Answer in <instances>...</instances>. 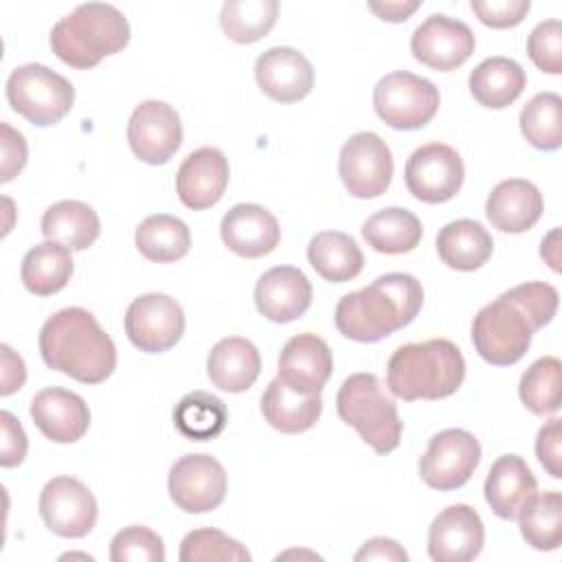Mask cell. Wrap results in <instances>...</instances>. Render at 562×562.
Instances as JSON below:
<instances>
[{
    "label": "cell",
    "mask_w": 562,
    "mask_h": 562,
    "mask_svg": "<svg viewBox=\"0 0 562 562\" xmlns=\"http://www.w3.org/2000/svg\"><path fill=\"white\" fill-rule=\"evenodd\" d=\"M31 419L46 439L72 443L88 432L90 408L81 395L61 386H48L33 395Z\"/></svg>",
    "instance_id": "20"
},
{
    "label": "cell",
    "mask_w": 562,
    "mask_h": 562,
    "mask_svg": "<svg viewBox=\"0 0 562 562\" xmlns=\"http://www.w3.org/2000/svg\"><path fill=\"white\" fill-rule=\"evenodd\" d=\"M112 562H162V538L143 525H130L121 529L110 542Z\"/></svg>",
    "instance_id": "41"
},
{
    "label": "cell",
    "mask_w": 562,
    "mask_h": 562,
    "mask_svg": "<svg viewBox=\"0 0 562 562\" xmlns=\"http://www.w3.org/2000/svg\"><path fill=\"white\" fill-rule=\"evenodd\" d=\"M560 446H562V426H560V419L553 417L538 430V437H536V457L553 479L562 476Z\"/></svg>",
    "instance_id": "44"
},
{
    "label": "cell",
    "mask_w": 562,
    "mask_h": 562,
    "mask_svg": "<svg viewBox=\"0 0 562 562\" xmlns=\"http://www.w3.org/2000/svg\"><path fill=\"white\" fill-rule=\"evenodd\" d=\"M2 386H0V395L7 397L11 393H15L18 389H22L24 380H26V369H24V360L9 347L2 345Z\"/></svg>",
    "instance_id": "47"
},
{
    "label": "cell",
    "mask_w": 562,
    "mask_h": 562,
    "mask_svg": "<svg viewBox=\"0 0 562 562\" xmlns=\"http://www.w3.org/2000/svg\"><path fill=\"white\" fill-rule=\"evenodd\" d=\"M97 498L79 479L55 476L40 494L44 525L61 538H83L97 522Z\"/></svg>",
    "instance_id": "14"
},
{
    "label": "cell",
    "mask_w": 562,
    "mask_h": 562,
    "mask_svg": "<svg viewBox=\"0 0 562 562\" xmlns=\"http://www.w3.org/2000/svg\"><path fill=\"white\" fill-rule=\"evenodd\" d=\"M520 132L529 145L555 151L562 145V99L555 92H540L520 112Z\"/></svg>",
    "instance_id": "38"
},
{
    "label": "cell",
    "mask_w": 562,
    "mask_h": 562,
    "mask_svg": "<svg viewBox=\"0 0 562 562\" xmlns=\"http://www.w3.org/2000/svg\"><path fill=\"white\" fill-rule=\"evenodd\" d=\"M2 422V452H0V465L2 468H13L20 465L26 457L29 450V439L22 428V424L15 419L13 413L2 411L0 413Z\"/></svg>",
    "instance_id": "45"
},
{
    "label": "cell",
    "mask_w": 562,
    "mask_h": 562,
    "mask_svg": "<svg viewBox=\"0 0 562 562\" xmlns=\"http://www.w3.org/2000/svg\"><path fill=\"white\" fill-rule=\"evenodd\" d=\"M472 29L443 13L428 15L411 35V53L432 70H454L474 53Z\"/></svg>",
    "instance_id": "15"
},
{
    "label": "cell",
    "mask_w": 562,
    "mask_h": 562,
    "mask_svg": "<svg viewBox=\"0 0 562 562\" xmlns=\"http://www.w3.org/2000/svg\"><path fill=\"white\" fill-rule=\"evenodd\" d=\"M228 422L226 404L206 391L187 393L173 408V424L178 432L191 441L215 439Z\"/></svg>",
    "instance_id": "36"
},
{
    "label": "cell",
    "mask_w": 562,
    "mask_h": 562,
    "mask_svg": "<svg viewBox=\"0 0 562 562\" xmlns=\"http://www.w3.org/2000/svg\"><path fill=\"white\" fill-rule=\"evenodd\" d=\"M127 143L136 158L147 165L167 162L182 143L178 112L165 101H143L134 108L127 123Z\"/></svg>",
    "instance_id": "16"
},
{
    "label": "cell",
    "mask_w": 562,
    "mask_h": 562,
    "mask_svg": "<svg viewBox=\"0 0 562 562\" xmlns=\"http://www.w3.org/2000/svg\"><path fill=\"white\" fill-rule=\"evenodd\" d=\"M479 461V439L463 428H446L430 437L419 457V476L432 490H457L470 481Z\"/></svg>",
    "instance_id": "9"
},
{
    "label": "cell",
    "mask_w": 562,
    "mask_h": 562,
    "mask_svg": "<svg viewBox=\"0 0 562 562\" xmlns=\"http://www.w3.org/2000/svg\"><path fill=\"white\" fill-rule=\"evenodd\" d=\"M439 90L432 81L408 70L384 75L373 88L375 114L393 130H419L439 110Z\"/></svg>",
    "instance_id": "8"
},
{
    "label": "cell",
    "mask_w": 562,
    "mask_h": 562,
    "mask_svg": "<svg viewBox=\"0 0 562 562\" xmlns=\"http://www.w3.org/2000/svg\"><path fill=\"white\" fill-rule=\"evenodd\" d=\"M336 411L378 454H389L400 446L402 419L395 402L382 391L378 375L351 373L338 389Z\"/></svg>",
    "instance_id": "6"
},
{
    "label": "cell",
    "mask_w": 562,
    "mask_h": 562,
    "mask_svg": "<svg viewBox=\"0 0 562 562\" xmlns=\"http://www.w3.org/2000/svg\"><path fill=\"white\" fill-rule=\"evenodd\" d=\"M529 59L549 75L562 72V24L560 20H544L533 26L527 37Z\"/></svg>",
    "instance_id": "42"
},
{
    "label": "cell",
    "mask_w": 562,
    "mask_h": 562,
    "mask_svg": "<svg viewBox=\"0 0 562 562\" xmlns=\"http://www.w3.org/2000/svg\"><path fill=\"white\" fill-rule=\"evenodd\" d=\"M463 378V353L448 338L402 345L386 364V386L404 402L450 397L459 391Z\"/></svg>",
    "instance_id": "4"
},
{
    "label": "cell",
    "mask_w": 562,
    "mask_h": 562,
    "mask_svg": "<svg viewBox=\"0 0 562 562\" xmlns=\"http://www.w3.org/2000/svg\"><path fill=\"white\" fill-rule=\"evenodd\" d=\"M558 312V290L544 281H527L483 305L472 321L476 353L494 364H516L529 349L533 331Z\"/></svg>",
    "instance_id": "1"
},
{
    "label": "cell",
    "mask_w": 562,
    "mask_h": 562,
    "mask_svg": "<svg viewBox=\"0 0 562 562\" xmlns=\"http://www.w3.org/2000/svg\"><path fill=\"white\" fill-rule=\"evenodd\" d=\"M279 15L277 0H228L220 11V26L228 40L252 44L270 33Z\"/></svg>",
    "instance_id": "37"
},
{
    "label": "cell",
    "mask_w": 562,
    "mask_h": 562,
    "mask_svg": "<svg viewBox=\"0 0 562 562\" xmlns=\"http://www.w3.org/2000/svg\"><path fill=\"white\" fill-rule=\"evenodd\" d=\"M42 233L68 250H86L101 233L97 211L81 200H59L42 215Z\"/></svg>",
    "instance_id": "30"
},
{
    "label": "cell",
    "mask_w": 562,
    "mask_h": 562,
    "mask_svg": "<svg viewBox=\"0 0 562 562\" xmlns=\"http://www.w3.org/2000/svg\"><path fill=\"white\" fill-rule=\"evenodd\" d=\"M222 241L239 257L257 259L272 252L281 241L277 217L261 204H235L220 224Z\"/></svg>",
    "instance_id": "22"
},
{
    "label": "cell",
    "mask_w": 562,
    "mask_h": 562,
    "mask_svg": "<svg viewBox=\"0 0 562 562\" xmlns=\"http://www.w3.org/2000/svg\"><path fill=\"white\" fill-rule=\"evenodd\" d=\"M228 184V160L217 147L191 151L176 173V193L187 209L204 211L217 204Z\"/></svg>",
    "instance_id": "21"
},
{
    "label": "cell",
    "mask_w": 562,
    "mask_h": 562,
    "mask_svg": "<svg viewBox=\"0 0 562 562\" xmlns=\"http://www.w3.org/2000/svg\"><path fill=\"white\" fill-rule=\"evenodd\" d=\"M544 200L538 187L522 178L498 182L485 202V215L501 233H525L542 215Z\"/></svg>",
    "instance_id": "24"
},
{
    "label": "cell",
    "mask_w": 562,
    "mask_h": 562,
    "mask_svg": "<svg viewBox=\"0 0 562 562\" xmlns=\"http://www.w3.org/2000/svg\"><path fill=\"white\" fill-rule=\"evenodd\" d=\"M334 369L327 342L316 334L292 336L279 353V375L301 395H318Z\"/></svg>",
    "instance_id": "19"
},
{
    "label": "cell",
    "mask_w": 562,
    "mask_h": 562,
    "mask_svg": "<svg viewBox=\"0 0 562 562\" xmlns=\"http://www.w3.org/2000/svg\"><path fill=\"white\" fill-rule=\"evenodd\" d=\"M360 560H389V562H406L408 553L400 547V542L391 538H371L362 544V549L353 555Z\"/></svg>",
    "instance_id": "48"
},
{
    "label": "cell",
    "mask_w": 562,
    "mask_h": 562,
    "mask_svg": "<svg viewBox=\"0 0 562 562\" xmlns=\"http://www.w3.org/2000/svg\"><path fill=\"white\" fill-rule=\"evenodd\" d=\"M255 305L272 323L296 321L312 305V283L294 266H274L257 281Z\"/></svg>",
    "instance_id": "23"
},
{
    "label": "cell",
    "mask_w": 562,
    "mask_h": 562,
    "mask_svg": "<svg viewBox=\"0 0 562 562\" xmlns=\"http://www.w3.org/2000/svg\"><path fill=\"white\" fill-rule=\"evenodd\" d=\"M483 542V520L463 503L439 512L428 529V555L435 562H470L481 553Z\"/></svg>",
    "instance_id": "17"
},
{
    "label": "cell",
    "mask_w": 562,
    "mask_h": 562,
    "mask_svg": "<svg viewBox=\"0 0 562 562\" xmlns=\"http://www.w3.org/2000/svg\"><path fill=\"white\" fill-rule=\"evenodd\" d=\"M50 48L68 66L88 70L130 42L127 18L108 2H83L50 29Z\"/></svg>",
    "instance_id": "5"
},
{
    "label": "cell",
    "mask_w": 562,
    "mask_h": 562,
    "mask_svg": "<svg viewBox=\"0 0 562 562\" xmlns=\"http://www.w3.org/2000/svg\"><path fill=\"white\" fill-rule=\"evenodd\" d=\"M345 189L360 200L382 195L393 178V156L375 132H358L345 140L338 156Z\"/></svg>",
    "instance_id": "10"
},
{
    "label": "cell",
    "mask_w": 562,
    "mask_h": 562,
    "mask_svg": "<svg viewBox=\"0 0 562 562\" xmlns=\"http://www.w3.org/2000/svg\"><path fill=\"white\" fill-rule=\"evenodd\" d=\"M7 101L13 112L37 127L59 123L75 103L72 83L42 64H24L7 79Z\"/></svg>",
    "instance_id": "7"
},
{
    "label": "cell",
    "mask_w": 562,
    "mask_h": 562,
    "mask_svg": "<svg viewBox=\"0 0 562 562\" xmlns=\"http://www.w3.org/2000/svg\"><path fill=\"white\" fill-rule=\"evenodd\" d=\"M255 79L263 94L279 103H296L314 88L310 59L290 46H272L255 61Z\"/></svg>",
    "instance_id": "18"
},
{
    "label": "cell",
    "mask_w": 562,
    "mask_h": 562,
    "mask_svg": "<svg viewBox=\"0 0 562 562\" xmlns=\"http://www.w3.org/2000/svg\"><path fill=\"white\" fill-rule=\"evenodd\" d=\"M224 465L211 454H184L169 470V496L187 514H206L226 496Z\"/></svg>",
    "instance_id": "13"
},
{
    "label": "cell",
    "mask_w": 562,
    "mask_h": 562,
    "mask_svg": "<svg viewBox=\"0 0 562 562\" xmlns=\"http://www.w3.org/2000/svg\"><path fill=\"white\" fill-rule=\"evenodd\" d=\"M123 327L136 349L145 353H162L182 338L184 312L169 294L149 292L127 305Z\"/></svg>",
    "instance_id": "12"
},
{
    "label": "cell",
    "mask_w": 562,
    "mask_h": 562,
    "mask_svg": "<svg viewBox=\"0 0 562 562\" xmlns=\"http://www.w3.org/2000/svg\"><path fill=\"white\" fill-rule=\"evenodd\" d=\"M492 250L494 239L476 220H454L437 233L439 259L452 270L472 272L492 257Z\"/></svg>",
    "instance_id": "28"
},
{
    "label": "cell",
    "mask_w": 562,
    "mask_h": 562,
    "mask_svg": "<svg viewBox=\"0 0 562 562\" xmlns=\"http://www.w3.org/2000/svg\"><path fill=\"white\" fill-rule=\"evenodd\" d=\"M46 367L83 384H99L116 369V347L99 321L83 307H64L40 331Z\"/></svg>",
    "instance_id": "3"
},
{
    "label": "cell",
    "mask_w": 562,
    "mask_h": 562,
    "mask_svg": "<svg viewBox=\"0 0 562 562\" xmlns=\"http://www.w3.org/2000/svg\"><path fill=\"white\" fill-rule=\"evenodd\" d=\"M527 75L522 66L509 57L483 59L468 79L470 94L483 108L503 110L512 105L525 90Z\"/></svg>",
    "instance_id": "29"
},
{
    "label": "cell",
    "mask_w": 562,
    "mask_h": 562,
    "mask_svg": "<svg viewBox=\"0 0 562 562\" xmlns=\"http://www.w3.org/2000/svg\"><path fill=\"white\" fill-rule=\"evenodd\" d=\"M562 364L553 356L538 358L520 378L518 395L522 404L538 417L558 413L560 408Z\"/></svg>",
    "instance_id": "39"
},
{
    "label": "cell",
    "mask_w": 562,
    "mask_h": 562,
    "mask_svg": "<svg viewBox=\"0 0 562 562\" xmlns=\"http://www.w3.org/2000/svg\"><path fill=\"white\" fill-rule=\"evenodd\" d=\"M323 411V400L318 395H301L292 391L281 378L268 382L261 395V415L279 432L299 435L310 430Z\"/></svg>",
    "instance_id": "27"
},
{
    "label": "cell",
    "mask_w": 562,
    "mask_h": 562,
    "mask_svg": "<svg viewBox=\"0 0 562 562\" xmlns=\"http://www.w3.org/2000/svg\"><path fill=\"white\" fill-rule=\"evenodd\" d=\"M307 261L325 281L347 283L362 272L364 255L347 233L321 231L307 244Z\"/></svg>",
    "instance_id": "31"
},
{
    "label": "cell",
    "mask_w": 562,
    "mask_h": 562,
    "mask_svg": "<svg viewBox=\"0 0 562 562\" xmlns=\"http://www.w3.org/2000/svg\"><path fill=\"white\" fill-rule=\"evenodd\" d=\"M463 160L457 149L446 143H428L417 147L404 167V182L413 198L426 204L452 200L463 184Z\"/></svg>",
    "instance_id": "11"
},
{
    "label": "cell",
    "mask_w": 562,
    "mask_h": 562,
    "mask_svg": "<svg viewBox=\"0 0 562 562\" xmlns=\"http://www.w3.org/2000/svg\"><path fill=\"white\" fill-rule=\"evenodd\" d=\"M2 182H9L13 176H18L22 171V167L26 165V140L24 136L13 130L9 123H2Z\"/></svg>",
    "instance_id": "46"
},
{
    "label": "cell",
    "mask_w": 562,
    "mask_h": 562,
    "mask_svg": "<svg viewBox=\"0 0 562 562\" xmlns=\"http://www.w3.org/2000/svg\"><path fill=\"white\" fill-rule=\"evenodd\" d=\"M422 2L417 0H395V2H369V11H373L380 20H386V22H404L408 20L411 13H415L419 9Z\"/></svg>",
    "instance_id": "49"
},
{
    "label": "cell",
    "mask_w": 562,
    "mask_h": 562,
    "mask_svg": "<svg viewBox=\"0 0 562 562\" xmlns=\"http://www.w3.org/2000/svg\"><path fill=\"white\" fill-rule=\"evenodd\" d=\"M483 492L487 505L498 518L514 520L538 492V481L522 457L503 454L492 463Z\"/></svg>",
    "instance_id": "25"
},
{
    "label": "cell",
    "mask_w": 562,
    "mask_h": 562,
    "mask_svg": "<svg viewBox=\"0 0 562 562\" xmlns=\"http://www.w3.org/2000/svg\"><path fill=\"white\" fill-rule=\"evenodd\" d=\"M424 303L422 283L406 272H386L345 294L334 312L336 329L356 342H378L415 321Z\"/></svg>",
    "instance_id": "2"
},
{
    "label": "cell",
    "mask_w": 562,
    "mask_h": 562,
    "mask_svg": "<svg viewBox=\"0 0 562 562\" xmlns=\"http://www.w3.org/2000/svg\"><path fill=\"white\" fill-rule=\"evenodd\" d=\"M476 18L492 29H509L522 22V18L529 13L531 2L529 0H472L470 2Z\"/></svg>",
    "instance_id": "43"
},
{
    "label": "cell",
    "mask_w": 562,
    "mask_h": 562,
    "mask_svg": "<svg viewBox=\"0 0 562 562\" xmlns=\"http://www.w3.org/2000/svg\"><path fill=\"white\" fill-rule=\"evenodd\" d=\"M72 250L57 241L35 244L22 259L20 279L35 296H50L66 288L72 277Z\"/></svg>",
    "instance_id": "32"
},
{
    "label": "cell",
    "mask_w": 562,
    "mask_h": 562,
    "mask_svg": "<svg viewBox=\"0 0 562 562\" xmlns=\"http://www.w3.org/2000/svg\"><path fill=\"white\" fill-rule=\"evenodd\" d=\"M180 562H202V560H222V562H248L250 551L235 538L226 536L220 529L202 527L189 531L180 542Z\"/></svg>",
    "instance_id": "40"
},
{
    "label": "cell",
    "mask_w": 562,
    "mask_h": 562,
    "mask_svg": "<svg viewBox=\"0 0 562 562\" xmlns=\"http://www.w3.org/2000/svg\"><path fill=\"white\" fill-rule=\"evenodd\" d=\"M518 527L525 542L538 551H555L562 542V494L536 492L520 509Z\"/></svg>",
    "instance_id": "35"
},
{
    "label": "cell",
    "mask_w": 562,
    "mask_h": 562,
    "mask_svg": "<svg viewBox=\"0 0 562 562\" xmlns=\"http://www.w3.org/2000/svg\"><path fill=\"white\" fill-rule=\"evenodd\" d=\"M364 241L384 255H404L419 246L422 224L415 213L402 206H389L369 215L362 224Z\"/></svg>",
    "instance_id": "33"
},
{
    "label": "cell",
    "mask_w": 562,
    "mask_h": 562,
    "mask_svg": "<svg viewBox=\"0 0 562 562\" xmlns=\"http://www.w3.org/2000/svg\"><path fill=\"white\" fill-rule=\"evenodd\" d=\"M558 237H560V231L553 228L544 239H542V246H540V255L542 259H547V263L551 266V270H560L558 266Z\"/></svg>",
    "instance_id": "50"
},
{
    "label": "cell",
    "mask_w": 562,
    "mask_h": 562,
    "mask_svg": "<svg viewBox=\"0 0 562 562\" xmlns=\"http://www.w3.org/2000/svg\"><path fill=\"white\" fill-rule=\"evenodd\" d=\"M134 241L145 259L154 263H171L189 252L191 233L180 217L156 213L136 226Z\"/></svg>",
    "instance_id": "34"
},
{
    "label": "cell",
    "mask_w": 562,
    "mask_h": 562,
    "mask_svg": "<svg viewBox=\"0 0 562 562\" xmlns=\"http://www.w3.org/2000/svg\"><path fill=\"white\" fill-rule=\"evenodd\" d=\"M206 373L220 391L244 393L261 373V356L248 338L226 336L209 351Z\"/></svg>",
    "instance_id": "26"
}]
</instances>
